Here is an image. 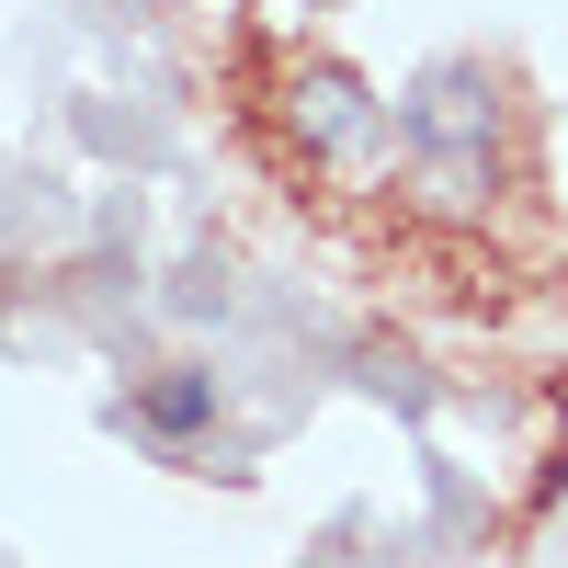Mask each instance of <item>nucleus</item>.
<instances>
[{
	"instance_id": "f257e3e1",
	"label": "nucleus",
	"mask_w": 568,
	"mask_h": 568,
	"mask_svg": "<svg viewBox=\"0 0 568 568\" xmlns=\"http://www.w3.org/2000/svg\"><path fill=\"white\" fill-rule=\"evenodd\" d=\"M409 160H500V80L489 58H433L398 103Z\"/></svg>"
},
{
	"instance_id": "f03ea898",
	"label": "nucleus",
	"mask_w": 568,
	"mask_h": 568,
	"mask_svg": "<svg viewBox=\"0 0 568 568\" xmlns=\"http://www.w3.org/2000/svg\"><path fill=\"white\" fill-rule=\"evenodd\" d=\"M284 125H296V149H307V160H375L398 114L375 103V91H364L342 58H307L296 80H284Z\"/></svg>"
},
{
	"instance_id": "7ed1b4c3",
	"label": "nucleus",
	"mask_w": 568,
	"mask_h": 568,
	"mask_svg": "<svg viewBox=\"0 0 568 568\" xmlns=\"http://www.w3.org/2000/svg\"><path fill=\"white\" fill-rule=\"evenodd\" d=\"M216 409H227V387H216V364H160V375H136L125 387V433L149 444V455H194L205 433H216Z\"/></svg>"
},
{
	"instance_id": "20e7f679",
	"label": "nucleus",
	"mask_w": 568,
	"mask_h": 568,
	"mask_svg": "<svg viewBox=\"0 0 568 568\" xmlns=\"http://www.w3.org/2000/svg\"><path fill=\"white\" fill-rule=\"evenodd\" d=\"M171 307H182V318H227V273H216V262H182Z\"/></svg>"
},
{
	"instance_id": "39448f33",
	"label": "nucleus",
	"mask_w": 568,
	"mask_h": 568,
	"mask_svg": "<svg viewBox=\"0 0 568 568\" xmlns=\"http://www.w3.org/2000/svg\"><path fill=\"white\" fill-rule=\"evenodd\" d=\"M307 12H342V0H307Z\"/></svg>"
}]
</instances>
